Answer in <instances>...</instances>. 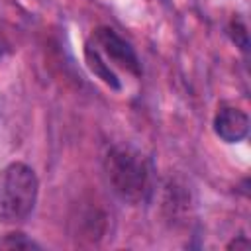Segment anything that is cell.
Segmentation results:
<instances>
[{"label":"cell","mask_w":251,"mask_h":251,"mask_svg":"<svg viewBox=\"0 0 251 251\" xmlns=\"http://www.w3.org/2000/svg\"><path fill=\"white\" fill-rule=\"evenodd\" d=\"M39 182L25 163H10L0 171V222H24L35 208Z\"/></svg>","instance_id":"6da1fadb"},{"label":"cell","mask_w":251,"mask_h":251,"mask_svg":"<svg viewBox=\"0 0 251 251\" xmlns=\"http://www.w3.org/2000/svg\"><path fill=\"white\" fill-rule=\"evenodd\" d=\"M106 178L112 190L126 202H139L149 192V165L141 153L118 145L104 159Z\"/></svg>","instance_id":"7a4b0ae2"},{"label":"cell","mask_w":251,"mask_h":251,"mask_svg":"<svg viewBox=\"0 0 251 251\" xmlns=\"http://www.w3.org/2000/svg\"><path fill=\"white\" fill-rule=\"evenodd\" d=\"M94 49L104 57V59H110L112 63L131 71V73H137L139 67H137V57L133 53V49L114 31V29H108V27H100L96 29L94 33Z\"/></svg>","instance_id":"3957f363"},{"label":"cell","mask_w":251,"mask_h":251,"mask_svg":"<svg viewBox=\"0 0 251 251\" xmlns=\"http://www.w3.org/2000/svg\"><path fill=\"white\" fill-rule=\"evenodd\" d=\"M249 118L237 108H222L214 118V131L227 143L241 141L247 135Z\"/></svg>","instance_id":"277c9868"},{"label":"cell","mask_w":251,"mask_h":251,"mask_svg":"<svg viewBox=\"0 0 251 251\" xmlns=\"http://www.w3.org/2000/svg\"><path fill=\"white\" fill-rule=\"evenodd\" d=\"M86 61H88V67L92 69V73L94 75H98L106 84H110V86H114V88H118L120 86V82H118V76L114 75V71L108 67V63L104 61V57L92 47V45H88L86 47Z\"/></svg>","instance_id":"5b68a950"},{"label":"cell","mask_w":251,"mask_h":251,"mask_svg":"<svg viewBox=\"0 0 251 251\" xmlns=\"http://www.w3.org/2000/svg\"><path fill=\"white\" fill-rule=\"evenodd\" d=\"M37 243L27 239L24 233H12L6 239H0V249H33Z\"/></svg>","instance_id":"8992f818"}]
</instances>
